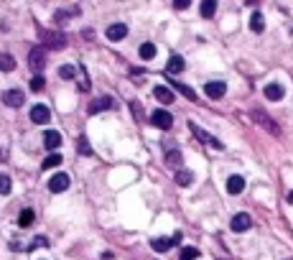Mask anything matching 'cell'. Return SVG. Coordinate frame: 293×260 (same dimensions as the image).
Returning <instances> with one entry per match:
<instances>
[{
    "label": "cell",
    "mask_w": 293,
    "mask_h": 260,
    "mask_svg": "<svg viewBox=\"0 0 293 260\" xmlns=\"http://www.w3.org/2000/svg\"><path fill=\"white\" fill-rule=\"evenodd\" d=\"M13 69H15V56L3 51L0 54V72H13Z\"/></svg>",
    "instance_id": "21"
},
{
    "label": "cell",
    "mask_w": 293,
    "mask_h": 260,
    "mask_svg": "<svg viewBox=\"0 0 293 260\" xmlns=\"http://www.w3.org/2000/svg\"><path fill=\"white\" fill-rule=\"evenodd\" d=\"M288 204H293V191L288 194Z\"/></svg>",
    "instance_id": "38"
},
{
    "label": "cell",
    "mask_w": 293,
    "mask_h": 260,
    "mask_svg": "<svg viewBox=\"0 0 293 260\" xmlns=\"http://www.w3.org/2000/svg\"><path fill=\"white\" fill-rule=\"evenodd\" d=\"M41 41H43V49H54V51L66 46V38H64L61 31H54V33L51 31H41Z\"/></svg>",
    "instance_id": "2"
},
{
    "label": "cell",
    "mask_w": 293,
    "mask_h": 260,
    "mask_svg": "<svg viewBox=\"0 0 293 260\" xmlns=\"http://www.w3.org/2000/svg\"><path fill=\"white\" fill-rule=\"evenodd\" d=\"M49 245V240H46V237H36V240L28 245V250H36V248H46Z\"/></svg>",
    "instance_id": "34"
},
{
    "label": "cell",
    "mask_w": 293,
    "mask_h": 260,
    "mask_svg": "<svg viewBox=\"0 0 293 260\" xmlns=\"http://www.w3.org/2000/svg\"><path fill=\"white\" fill-rule=\"evenodd\" d=\"M150 123H153L155 128H161V130H171V128H173V115H171L168 110H155V113L150 115Z\"/></svg>",
    "instance_id": "4"
},
{
    "label": "cell",
    "mask_w": 293,
    "mask_h": 260,
    "mask_svg": "<svg viewBox=\"0 0 293 260\" xmlns=\"http://www.w3.org/2000/svg\"><path fill=\"white\" fill-rule=\"evenodd\" d=\"M194 181V173L189 168H181V171H176V184L178 186H189Z\"/></svg>",
    "instance_id": "24"
},
{
    "label": "cell",
    "mask_w": 293,
    "mask_h": 260,
    "mask_svg": "<svg viewBox=\"0 0 293 260\" xmlns=\"http://www.w3.org/2000/svg\"><path fill=\"white\" fill-rule=\"evenodd\" d=\"M153 95H155V100H161L163 105H171V102L176 100V95L171 92V87H166V84H158V87L153 90Z\"/></svg>",
    "instance_id": "16"
},
{
    "label": "cell",
    "mask_w": 293,
    "mask_h": 260,
    "mask_svg": "<svg viewBox=\"0 0 293 260\" xmlns=\"http://www.w3.org/2000/svg\"><path fill=\"white\" fill-rule=\"evenodd\" d=\"M77 148H79V156H92V148H89V143H87L84 135L77 140Z\"/></svg>",
    "instance_id": "29"
},
{
    "label": "cell",
    "mask_w": 293,
    "mask_h": 260,
    "mask_svg": "<svg viewBox=\"0 0 293 260\" xmlns=\"http://www.w3.org/2000/svg\"><path fill=\"white\" fill-rule=\"evenodd\" d=\"M82 10H79V5H74V8H61L59 13H54V23H64V20H69V18H77Z\"/></svg>",
    "instance_id": "17"
},
{
    "label": "cell",
    "mask_w": 293,
    "mask_h": 260,
    "mask_svg": "<svg viewBox=\"0 0 293 260\" xmlns=\"http://www.w3.org/2000/svg\"><path fill=\"white\" fill-rule=\"evenodd\" d=\"M173 8H176V10H186V8H191V0H176Z\"/></svg>",
    "instance_id": "35"
},
{
    "label": "cell",
    "mask_w": 293,
    "mask_h": 260,
    "mask_svg": "<svg viewBox=\"0 0 293 260\" xmlns=\"http://www.w3.org/2000/svg\"><path fill=\"white\" fill-rule=\"evenodd\" d=\"M59 163H61V156L59 153H51V156H46V161H43V168L49 171V168H56Z\"/></svg>",
    "instance_id": "30"
},
{
    "label": "cell",
    "mask_w": 293,
    "mask_h": 260,
    "mask_svg": "<svg viewBox=\"0 0 293 260\" xmlns=\"http://www.w3.org/2000/svg\"><path fill=\"white\" fill-rule=\"evenodd\" d=\"M199 258V250L196 248H184L181 255H178V260H196Z\"/></svg>",
    "instance_id": "31"
},
{
    "label": "cell",
    "mask_w": 293,
    "mask_h": 260,
    "mask_svg": "<svg viewBox=\"0 0 293 260\" xmlns=\"http://www.w3.org/2000/svg\"><path fill=\"white\" fill-rule=\"evenodd\" d=\"M28 67H31V72H33L36 77H41L43 67H46V49H43V46H36V49L28 54Z\"/></svg>",
    "instance_id": "1"
},
{
    "label": "cell",
    "mask_w": 293,
    "mask_h": 260,
    "mask_svg": "<svg viewBox=\"0 0 293 260\" xmlns=\"http://www.w3.org/2000/svg\"><path fill=\"white\" fill-rule=\"evenodd\" d=\"M130 110H133V115H135V118H141V102H135V100H133V102H130Z\"/></svg>",
    "instance_id": "36"
},
{
    "label": "cell",
    "mask_w": 293,
    "mask_h": 260,
    "mask_svg": "<svg viewBox=\"0 0 293 260\" xmlns=\"http://www.w3.org/2000/svg\"><path fill=\"white\" fill-rule=\"evenodd\" d=\"M77 74H79V72L72 67V64H64V67H59V77H61V79H74Z\"/></svg>",
    "instance_id": "27"
},
{
    "label": "cell",
    "mask_w": 293,
    "mask_h": 260,
    "mask_svg": "<svg viewBox=\"0 0 293 260\" xmlns=\"http://www.w3.org/2000/svg\"><path fill=\"white\" fill-rule=\"evenodd\" d=\"M189 128H191V133H194V135H196L199 140H204L207 145H212V148H222V143H219L217 138H212V135L207 133V130H201V128H199L196 123H189Z\"/></svg>",
    "instance_id": "11"
},
{
    "label": "cell",
    "mask_w": 293,
    "mask_h": 260,
    "mask_svg": "<svg viewBox=\"0 0 293 260\" xmlns=\"http://www.w3.org/2000/svg\"><path fill=\"white\" fill-rule=\"evenodd\" d=\"M138 54H141V59H146V61H150V59H155V54H158V49H155V43H150V41H146L143 46L138 49Z\"/></svg>",
    "instance_id": "22"
},
{
    "label": "cell",
    "mask_w": 293,
    "mask_h": 260,
    "mask_svg": "<svg viewBox=\"0 0 293 260\" xmlns=\"http://www.w3.org/2000/svg\"><path fill=\"white\" fill-rule=\"evenodd\" d=\"M204 92H207V97H212V100H222L224 92H227V84H224V82H207Z\"/></svg>",
    "instance_id": "13"
},
{
    "label": "cell",
    "mask_w": 293,
    "mask_h": 260,
    "mask_svg": "<svg viewBox=\"0 0 293 260\" xmlns=\"http://www.w3.org/2000/svg\"><path fill=\"white\" fill-rule=\"evenodd\" d=\"M176 90H178V92H184L189 100H196V92L191 90V87H186V84H176Z\"/></svg>",
    "instance_id": "32"
},
{
    "label": "cell",
    "mask_w": 293,
    "mask_h": 260,
    "mask_svg": "<svg viewBox=\"0 0 293 260\" xmlns=\"http://www.w3.org/2000/svg\"><path fill=\"white\" fill-rule=\"evenodd\" d=\"M43 84H46V82H43V77H31V90H33V92L43 90Z\"/></svg>",
    "instance_id": "33"
},
{
    "label": "cell",
    "mask_w": 293,
    "mask_h": 260,
    "mask_svg": "<svg viewBox=\"0 0 293 260\" xmlns=\"http://www.w3.org/2000/svg\"><path fill=\"white\" fill-rule=\"evenodd\" d=\"M69 189V176L66 173H54V176L49 179V191L51 194H61Z\"/></svg>",
    "instance_id": "8"
},
{
    "label": "cell",
    "mask_w": 293,
    "mask_h": 260,
    "mask_svg": "<svg viewBox=\"0 0 293 260\" xmlns=\"http://www.w3.org/2000/svg\"><path fill=\"white\" fill-rule=\"evenodd\" d=\"M43 145H46V150H56L61 145V135L56 130H46V133H43Z\"/></svg>",
    "instance_id": "18"
},
{
    "label": "cell",
    "mask_w": 293,
    "mask_h": 260,
    "mask_svg": "<svg viewBox=\"0 0 293 260\" xmlns=\"http://www.w3.org/2000/svg\"><path fill=\"white\" fill-rule=\"evenodd\" d=\"M166 163H168L171 168H176V166H181V163H184V156L178 153V150H168V156H166Z\"/></svg>",
    "instance_id": "26"
},
{
    "label": "cell",
    "mask_w": 293,
    "mask_h": 260,
    "mask_svg": "<svg viewBox=\"0 0 293 260\" xmlns=\"http://www.w3.org/2000/svg\"><path fill=\"white\" fill-rule=\"evenodd\" d=\"M242 189H245V179L240 173H232L227 179V194H242Z\"/></svg>",
    "instance_id": "19"
},
{
    "label": "cell",
    "mask_w": 293,
    "mask_h": 260,
    "mask_svg": "<svg viewBox=\"0 0 293 260\" xmlns=\"http://www.w3.org/2000/svg\"><path fill=\"white\" fill-rule=\"evenodd\" d=\"M115 107V100L112 97H107V95H102V97H95L92 102H89V115H95V113H102V110H112Z\"/></svg>",
    "instance_id": "6"
},
{
    "label": "cell",
    "mask_w": 293,
    "mask_h": 260,
    "mask_svg": "<svg viewBox=\"0 0 293 260\" xmlns=\"http://www.w3.org/2000/svg\"><path fill=\"white\" fill-rule=\"evenodd\" d=\"M253 120H255L258 125H263V128L268 130V133H273V135H278V133H281L278 125H276L273 120H270V118H268V113H265V110H260V107H258V110H253Z\"/></svg>",
    "instance_id": "5"
},
{
    "label": "cell",
    "mask_w": 293,
    "mask_h": 260,
    "mask_svg": "<svg viewBox=\"0 0 293 260\" xmlns=\"http://www.w3.org/2000/svg\"><path fill=\"white\" fill-rule=\"evenodd\" d=\"M0 161H8V156H5V150L0 148Z\"/></svg>",
    "instance_id": "37"
},
{
    "label": "cell",
    "mask_w": 293,
    "mask_h": 260,
    "mask_svg": "<svg viewBox=\"0 0 293 260\" xmlns=\"http://www.w3.org/2000/svg\"><path fill=\"white\" fill-rule=\"evenodd\" d=\"M250 31H255V33H263V31H265V18H263L260 10H255V13L250 15Z\"/></svg>",
    "instance_id": "20"
},
{
    "label": "cell",
    "mask_w": 293,
    "mask_h": 260,
    "mask_svg": "<svg viewBox=\"0 0 293 260\" xmlns=\"http://www.w3.org/2000/svg\"><path fill=\"white\" fill-rule=\"evenodd\" d=\"M33 220H36V212L33 209H23V212H20V217H18V227H31L33 225Z\"/></svg>",
    "instance_id": "23"
},
{
    "label": "cell",
    "mask_w": 293,
    "mask_h": 260,
    "mask_svg": "<svg viewBox=\"0 0 293 260\" xmlns=\"http://www.w3.org/2000/svg\"><path fill=\"white\" fill-rule=\"evenodd\" d=\"M263 95H265V100H270V102H281V100L286 97V87L278 84V82H270L265 90H263Z\"/></svg>",
    "instance_id": "7"
},
{
    "label": "cell",
    "mask_w": 293,
    "mask_h": 260,
    "mask_svg": "<svg viewBox=\"0 0 293 260\" xmlns=\"http://www.w3.org/2000/svg\"><path fill=\"white\" fill-rule=\"evenodd\" d=\"M105 36H107L110 41H123V38L128 36V26H125V23H112Z\"/></svg>",
    "instance_id": "15"
},
{
    "label": "cell",
    "mask_w": 293,
    "mask_h": 260,
    "mask_svg": "<svg viewBox=\"0 0 293 260\" xmlns=\"http://www.w3.org/2000/svg\"><path fill=\"white\" fill-rule=\"evenodd\" d=\"M184 67H186V61H184V56H178V54H173V56L168 59V64H166V74L176 77V74H181V72H184Z\"/></svg>",
    "instance_id": "14"
},
{
    "label": "cell",
    "mask_w": 293,
    "mask_h": 260,
    "mask_svg": "<svg viewBox=\"0 0 293 260\" xmlns=\"http://www.w3.org/2000/svg\"><path fill=\"white\" fill-rule=\"evenodd\" d=\"M31 120L38 123V125H46L51 120V113H49V107L46 105H33V110H31Z\"/></svg>",
    "instance_id": "12"
},
{
    "label": "cell",
    "mask_w": 293,
    "mask_h": 260,
    "mask_svg": "<svg viewBox=\"0 0 293 260\" xmlns=\"http://www.w3.org/2000/svg\"><path fill=\"white\" fill-rule=\"evenodd\" d=\"M10 189H13L10 176H8V173H0V194H10Z\"/></svg>",
    "instance_id": "28"
},
{
    "label": "cell",
    "mask_w": 293,
    "mask_h": 260,
    "mask_svg": "<svg viewBox=\"0 0 293 260\" xmlns=\"http://www.w3.org/2000/svg\"><path fill=\"white\" fill-rule=\"evenodd\" d=\"M3 102H5L8 107H20V105L26 102V95L20 92L18 87H13V90H8V92L3 95Z\"/></svg>",
    "instance_id": "10"
},
{
    "label": "cell",
    "mask_w": 293,
    "mask_h": 260,
    "mask_svg": "<svg viewBox=\"0 0 293 260\" xmlns=\"http://www.w3.org/2000/svg\"><path fill=\"white\" fill-rule=\"evenodd\" d=\"M250 225H253V220H250V214H247V212H237V214L232 217V222H230V227H232L235 232L250 230Z\"/></svg>",
    "instance_id": "9"
},
{
    "label": "cell",
    "mask_w": 293,
    "mask_h": 260,
    "mask_svg": "<svg viewBox=\"0 0 293 260\" xmlns=\"http://www.w3.org/2000/svg\"><path fill=\"white\" fill-rule=\"evenodd\" d=\"M199 10H201V15H204V18H212L214 10H217V3H214V0H204V3L199 5Z\"/></svg>",
    "instance_id": "25"
},
{
    "label": "cell",
    "mask_w": 293,
    "mask_h": 260,
    "mask_svg": "<svg viewBox=\"0 0 293 260\" xmlns=\"http://www.w3.org/2000/svg\"><path fill=\"white\" fill-rule=\"evenodd\" d=\"M181 232H176V235H171V237H155V240H150V245H153V250H158V253H166V250H171L173 245H178L181 243Z\"/></svg>",
    "instance_id": "3"
}]
</instances>
